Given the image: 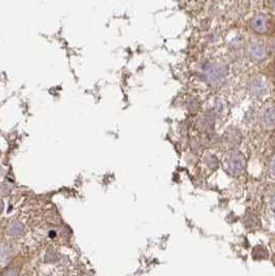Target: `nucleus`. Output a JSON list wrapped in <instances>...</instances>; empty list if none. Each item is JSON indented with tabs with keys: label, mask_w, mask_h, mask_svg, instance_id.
<instances>
[{
	"label": "nucleus",
	"mask_w": 275,
	"mask_h": 276,
	"mask_svg": "<svg viewBox=\"0 0 275 276\" xmlns=\"http://www.w3.org/2000/svg\"><path fill=\"white\" fill-rule=\"evenodd\" d=\"M222 168L233 177L241 176L246 169V158L241 152L233 149L223 156Z\"/></svg>",
	"instance_id": "nucleus-1"
},
{
	"label": "nucleus",
	"mask_w": 275,
	"mask_h": 276,
	"mask_svg": "<svg viewBox=\"0 0 275 276\" xmlns=\"http://www.w3.org/2000/svg\"><path fill=\"white\" fill-rule=\"evenodd\" d=\"M227 76V70L223 64L217 62H209L204 66L203 77L205 82L213 88L221 86Z\"/></svg>",
	"instance_id": "nucleus-2"
},
{
	"label": "nucleus",
	"mask_w": 275,
	"mask_h": 276,
	"mask_svg": "<svg viewBox=\"0 0 275 276\" xmlns=\"http://www.w3.org/2000/svg\"><path fill=\"white\" fill-rule=\"evenodd\" d=\"M258 120L263 129L268 131L275 129V102L269 101L262 105L259 110Z\"/></svg>",
	"instance_id": "nucleus-3"
},
{
	"label": "nucleus",
	"mask_w": 275,
	"mask_h": 276,
	"mask_svg": "<svg viewBox=\"0 0 275 276\" xmlns=\"http://www.w3.org/2000/svg\"><path fill=\"white\" fill-rule=\"evenodd\" d=\"M248 94L251 98L256 100H261L265 98L268 94V83L267 81L260 76L253 77L247 84Z\"/></svg>",
	"instance_id": "nucleus-4"
},
{
	"label": "nucleus",
	"mask_w": 275,
	"mask_h": 276,
	"mask_svg": "<svg viewBox=\"0 0 275 276\" xmlns=\"http://www.w3.org/2000/svg\"><path fill=\"white\" fill-rule=\"evenodd\" d=\"M248 56L251 61L262 62L267 58V48L263 41L254 40L248 45Z\"/></svg>",
	"instance_id": "nucleus-5"
},
{
	"label": "nucleus",
	"mask_w": 275,
	"mask_h": 276,
	"mask_svg": "<svg viewBox=\"0 0 275 276\" xmlns=\"http://www.w3.org/2000/svg\"><path fill=\"white\" fill-rule=\"evenodd\" d=\"M250 27L258 34H267L270 30V22L266 15H256L250 21Z\"/></svg>",
	"instance_id": "nucleus-6"
},
{
	"label": "nucleus",
	"mask_w": 275,
	"mask_h": 276,
	"mask_svg": "<svg viewBox=\"0 0 275 276\" xmlns=\"http://www.w3.org/2000/svg\"><path fill=\"white\" fill-rule=\"evenodd\" d=\"M224 135H225V141L228 147L235 149L237 146H239V143L241 142V134L238 129L236 128L228 129Z\"/></svg>",
	"instance_id": "nucleus-7"
},
{
	"label": "nucleus",
	"mask_w": 275,
	"mask_h": 276,
	"mask_svg": "<svg viewBox=\"0 0 275 276\" xmlns=\"http://www.w3.org/2000/svg\"><path fill=\"white\" fill-rule=\"evenodd\" d=\"M214 123V117L211 113H205L198 120V126L202 130H208L213 126Z\"/></svg>",
	"instance_id": "nucleus-8"
},
{
	"label": "nucleus",
	"mask_w": 275,
	"mask_h": 276,
	"mask_svg": "<svg viewBox=\"0 0 275 276\" xmlns=\"http://www.w3.org/2000/svg\"><path fill=\"white\" fill-rule=\"evenodd\" d=\"M10 258H11L10 249L6 245L0 244V266H5L6 264H8Z\"/></svg>",
	"instance_id": "nucleus-9"
},
{
	"label": "nucleus",
	"mask_w": 275,
	"mask_h": 276,
	"mask_svg": "<svg viewBox=\"0 0 275 276\" xmlns=\"http://www.w3.org/2000/svg\"><path fill=\"white\" fill-rule=\"evenodd\" d=\"M255 254H258V256L254 257V259L256 261H262V260H265L268 258V250L263 245H258L254 248L253 255H255Z\"/></svg>",
	"instance_id": "nucleus-10"
},
{
	"label": "nucleus",
	"mask_w": 275,
	"mask_h": 276,
	"mask_svg": "<svg viewBox=\"0 0 275 276\" xmlns=\"http://www.w3.org/2000/svg\"><path fill=\"white\" fill-rule=\"evenodd\" d=\"M267 172L269 177L275 180V152L269 157L267 164Z\"/></svg>",
	"instance_id": "nucleus-11"
},
{
	"label": "nucleus",
	"mask_w": 275,
	"mask_h": 276,
	"mask_svg": "<svg viewBox=\"0 0 275 276\" xmlns=\"http://www.w3.org/2000/svg\"><path fill=\"white\" fill-rule=\"evenodd\" d=\"M267 205H268L269 210L275 215V190L269 194Z\"/></svg>",
	"instance_id": "nucleus-12"
},
{
	"label": "nucleus",
	"mask_w": 275,
	"mask_h": 276,
	"mask_svg": "<svg viewBox=\"0 0 275 276\" xmlns=\"http://www.w3.org/2000/svg\"><path fill=\"white\" fill-rule=\"evenodd\" d=\"M23 231V227H22V224L19 223V222H14L12 225H11V228H10V233L12 234V236H18L22 233Z\"/></svg>",
	"instance_id": "nucleus-13"
},
{
	"label": "nucleus",
	"mask_w": 275,
	"mask_h": 276,
	"mask_svg": "<svg viewBox=\"0 0 275 276\" xmlns=\"http://www.w3.org/2000/svg\"><path fill=\"white\" fill-rule=\"evenodd\" d=\"M270 50H271V52L275 55V38L272 40V42H271V44H270Z\"/></svg>",
	"instance_id": "nucleus-14"
},
{
	"label": "nucleus",
	"mask_w": 275,
	"mask_h": 276,
	"mask_svg": "<svg viewBox=\"0 0 275 276\" xmlns=\"http://www.w3.org/2000/svg\"><path fill=\"white\" fill-rule=\"evenodd\" d=\"M271 9L275 12V0H271Z\"/></svg>",
	"instance_id": "nucleus-15"
},
{
	"label": "nucleus",
	"mask_w": 275,
	"mask_h": 276,
	"mask_svg": "<svg viewBox=\"0 0 275 276\" xmlns=\"http://www.w3.org/2000/svg\"><path fill=\"white\" fill-rule=\"evenodd\" d=\"M274 77H275V73H274Z\"/></svg>",
	"instance_id": "nucleus-16"
}]
</instances>
